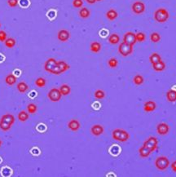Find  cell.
<instances>
[{"label":"cell","mask_w":176,"mask_h":177,"mask_svg":"<svg viewBox=\"0 0 176 177\" xmlns=\"http://www.w3.org/2000/svg\"><path fill=\"white\" fill-rule=\"evenodd\" d=\"M132 11L135 14H142L145 11V5L141 1H136L131 6Z\"/></svg>","instance_id":"obj_9"},{"label":"cell","mask_w":176,"mask_h":177,"mask_svg":"<svg viewBox=\"0 0 176 177\" xmlns=\"http://www.w3.org/2000/svg\"><path fill=\"white\" fill-rule=\"evenodd\" d=\"M118 52L122 56H128L131 55L133 52V46L128 44L125 42H122L118 46Z\"/></svg>","instance_id":"obj_5"},{"label":"cell","mask_w":176,"mask_h":177,"mask_svg":"<svg viewBox=\"0 0 176 177\" xmlns=\"http://www.w3.org/2000/svg\"><path fill=\"white\" fill-rule=\"evenodd\" d=\"M108 66L110 68H112V69H114L118 65V61L116 58L114 57H112V58H110L108 61Z\"/></svg>","instance_id":"obj_34"},{"label":"cell","mask_w":176,"mask_h":177,"mask_svg":"<svg viewBox=\"0 0 176 177\" xmlns=\"http://www.w3.org/2000/svg\"><path fill=\"white\" fill-rule=\"evenodd\" d=\"M135 36H136V40H137V42H140V43L143 42L146 39L145 33H143V32H139V33H137L135 34Z\"/></svg>","instance_id":"obj_36"},{"label":"cell","mask_w":176,"mask_h":177,"mask_svg":"<svg viewBox=\"0 0 176 177\" xmlns=\"http://www.w3.org/2000/svg\"><path fill=\"white\" fill-rule=\"evenodd\" d=\"M1 161H2V159H1V158H0V163H1Z\"/></svg>","instance_id":"obj_44"},{"label":"cell","mask_w":176,"mask_h":177,"mask_svg":"<svg viewBox=\"0 0 176 177\" xmlns=\"http://www.w3.org/2000/svg\"><path fill=\"white\" fill-rule=\"evenodd\" d=\"M90 15H91V11H90L89 9L86 8H82L80 9V17H82L83 19H86V18H88V17H90Z\"/></svg>","instance_id":"obj_27"},{"label":"cell","mask_w":176,"mask_h":177,"mask_svg":"<svg viewBox=\"0 0 176 177\" xmlns=\"http://www.w3.org/2000/svg\"><path fill=\"white\" fill-rule=\"evenodd\" d=\"M155 166L159 171H165L170 166V160L165 156H160L155 160Z\"/></svg>","instance_id":"obj_4"},{"label":"cell","mask_w":176,"mask_h":177,"mask_svg":"<svg viewBox=\"0 0 176 177\" xmlns=\"http://www.w3.org/2000/svg\"><path fill=\"white\" fill-rule=\"evenodd\" d=\"M17 90L19 91L20 93H25L26 91H28V89H29V86H28V84L25 82H20L18 84H17Z\"/></svg>","instance_id":"obj_22"},{"label":"cell","mask_w":176,"mask_h":177,"mask_svg":"<svg viewBox=\"0 0 176 177\" xmlns=\"http://www.w3.org/2000/svg\"><path fill=\"white\" fill-rule=\"evenodd\" d=\"M108 42H109V43L113 45L118 44L119 42H120V37L117 33H113L108 38Z\"/></svg>","instance_id":"obj_26"},{"label":"cell","mask_w":176,"mask_h":177,"mask_svg":"<svg viewBox=\"0 0 176 177\" xmlns=\"http://www.w3.org/2000/svg\"><path fill=\"white\" fill-rule=\"evenodd\" d=\"M18 120L20 121V122H25L27 121L29 118H30V115H29V113L27 111L25 110H21L18 113Z\"/></svg>","instance_id":"obj_23"},{"label":"cell","mask_w":176,"mask_h":177,"mask_svg":"<svg viewBox=\"0 0 176 177\" xmlns=\"http://www.w3.org/2000/svg\"><path fill=\"white\" fill-rule=\"evenodd\" d=\"M152 68L155 71L157 72H162L163 70H165V62L162 60V61H158L157 63H155L152 65Z\"/></svg>","instance_id":"obj_17"},{"label":"cell","mask_w":176,"mask_h":177,"mask_svg":"<svg viewBox=\"0 0 176 177\" xmlns=\"http://www.w3.org/2000/svg\"><path fill=\"white\" fill-rule=\"evenodd\" d=\"M88 3H90V4H94V3L96 2V0H86Z\"/></svg>","instance_id":"obj_41"},{"label":"cell","mask_w":176,"mask_h":177,"mask_svg":"<svg viewBox=\"0 0 176 177\" xmlns=\"http://www.w3.org/2000/svg\"><path fill=\"white\" fill-rule=\"evenodd\" d=\"M162 61V57H161V55L157 52L152 53V54L150 55V57H149V61H150V63H151L152 65L157 63V62H158V61Z\"/></svg>","instance_id":"obj_28"},{"label":"cell","mask_w":176,"mask_h":177,"mask_svg":"<svg viewBox=\"0 0 176 177\" xmlns=\"http://www.w3.org/2000/svg\"><path fill=\"white\" fill-rule=\"evenodd\" d=\"M68 127H69V130H71L72 131H77L80 129L81 124H80L79 121L77 119H72L68 122Z\"/></svg>","instance_id":"obj_14"},{"label":"cell","mask_w":176,"mask_h":177,"mask_svg":"<svg viewBox=\"0 0 176 177\" xmlns=\"http://www.w3.org/2000/svg\"><path fill=\"white\" fill-rule=\"evenodd\" d=\"M98 1V2H99V1H102V0H96V2Z\"/></svg>","instance_id":"obj_43"},{"label":"cell","mask_w":176,"mask_h":177,"mask_svg":"<svg viewBox=\"0 0 176 177\" xmlns=\"http://www.w3.org/2000/svg\"><path fill=\"white\" fill-rule=\"evenodd\" d=\"M118 17V11L114 10V9H109L108 11L106 12V17L108 18V20L109 21H114L115 19H117Z\"/></svg>","instance_id":"obj_19"},{"label":"cell","mask_w":176,"mask_h":177,"mask_svg":"<svg viewBox=\"0 0 176 177\" xmlns=\"http://www.w3.org/2000/svg\"><path fill=\"white\" fill-rule=\"evenodd\" d=\"M171 169H172V171H173L174 172H175V173H176V160L174 161L173 163H171Z\"/></svg>","instance_id":"obj_40"},{"label":"cell","mask_w":176,"mask_h":177,"mask_svg":"<svg viewBox=\"0 0 176 177\" xmlns=\"http://www.w3.org/2000/svg\"><path fill=\"white\" fill-rule=\"evenodd\" d=\"M17 77L16 75H14V74H8L5 77V83L8 86H13L15 83H17Z\"/></svg>","instance_id":"obj_16"},{"label":"cell","mask_w":176,"mask_h":177,"mask_svg":"<svg viewBox=\"0 0 176 177\" xmlns=\"http://www.w3.org/2000/svg\"><path fill=\"white\" fill-rule=\"evenodd\" d=\"M169 12L165 8H159L154 13V19L156 20V21L159 23H165L169 19Z\"/></svg>","instance_id":"obj_3"},{"label":"cell","mask_w":176,"mask_h":177,"mask_svg":"<svg viewBox=\"0 0 176 177\" xmlns=\"http://www.w3.org/2000/svg\"><path fill=\"white\" fill-rule=\"evenodd\" d=\"M144 82V78L142 75L137 74L135 75L134 78H133V83H135L136 86H140V85H142Z\"/></svg>","instance_id":"obj_30"},{"label":"cell","mask_w":176,"mask_h":177,"mask_svg":"<svg viewBox=\"0 0 176 177\" xmlns=\"http://www.w3.org/2000/svg\"><path fill=\"white\" fill-rule=\"evenodd\" d=\"M157 108V104L153 100H148L143 105V109L145 112H152Z\"/></svg>","instance_id":"obj_15"},{"label":"cell","mask_w":176,"mask_h":177,"mask_svg":"<svg viewBox=\"0 0 176 177\" xmlns=\"http://www.w3.org/2000/svg\"><path fill=\"white\" fill-rule=\"evenodd\" d=\"M8 39V35H7V33L5 31L0 30V42L2 43H4L6 39Z\"/></svg>","instance_id":"obj_39"},{"label":"cell","mask_w":176,"mask_h":177,"mask_svg":"<svg viewBox=\"0 0 176 177\" xmlns=\"http://www.w3.org/2000/svg\"><path fill=\"white\" fill-rule=\"evenodd\" d=\"M94 96L98 100H102V99H104L105 97V92L103 90L98 89V90L95 91V95Z\"/></svg>","instance_id":"obj_33"},{"label":"cell","mask_w":176,"mask_h":177,"mask_svg":"<svg viewBox=\"0 0 176 177\" xmlns=\"http://www.w3.org/2000/svg\"><path fill=\"white\" fill-rule=\"evenodd\" d=\"M70 38V33L66 30H61L58 32L57 39L61 42L68 41Z\"/></svg>","instance_id":"obj_13"},{"label":"cell","mask_w":176,"mask_h":177,"mask_svg":"<svg viewBox=\"0 0 176 177\" xmlns=\"http://www.w3.org/2000/svg\"><path fill=\"white\" fill-rule=\"evenodd\" d=\"M83 5V0H74L73 1V6L76 8H82Z\"/></svg>","instance_id":"obj_37"},{"label":"cell","mask_w":176,"mask_h":177,"mask_svg":"<svg viewBox=\"0 0 176 177\" xmlns=\"http://www.w3.org/2000/svg\"><path fill=\"white\" fill-rule=\"evenodd\" d=\"M170 131V127L167 123L165 122H160L157 126V132L158 135L161 136H165L167 135Z\"/></svg>","instance_id":"obj_10"},{"label":"cell","mask_w":176,"mask_h":177,"mask_svg":"<svg viewBox=\"0 0 176 177\" xmlns=\"http://www.w3.org/2000/svg\"><path fill=\"white\" fill-rule=\"evenodd\" d=\"M16 119L13 114H5L0 119V130L3 131H10L13 124L15 123Z\"/></svg>","instance_id":"obj_1"},{"label":"cell","mask_w":176,"mask_h":177,"mask_svg":"<svg viewBox=\"0 0 176 177\" xmlns=\"http://www.w3.org/2000/svg\"><path fill=\"white\" fill-rule=\"evenodd\" d=\"M123 42L127 43L128 44L134 46L136 43V42H137L135 33H134L133 32H127V33H125L123 37Z\"/></svg>","instance_id":"obj_11"},{"label":"cell","mask_w":176,"mask_h":177,"mask_svg":"<svg viewBox=\"0 0 176 177\" xmlns=\"http://www.w3.org/2000/svg\"><path fill=\"white\" fill-rule=\"evenodd\" d=\"M59 89H60L62 96H68L71 92V87L68 84H63V85H61Z\"/></svg>","instance_id":"obj_24"},{"label":"cell","mask_w":176,"mask_h":177,"mask_svg":"<svg viewBox=\"0 0 176 177\" xmlns=\"http://www.w3.org/2000/svg\"><path fill=\"white\" fill-rule=\"evenodd\" d=\"M56 65H57V61L55 58H49L47 59L44 63V69H45V71L52 74Z\"/></svg>","instance_id":"obj_8"},{"label":"cell","mask_w":176,"mask_h":177,"mask_svg":"<svg viewBox=\"0 0 176 177\" xmlns=\"http://www.w3.org/2000/svg\"><path fill=\"white\" fill-rule=\"evenodd\" d=\"M2 144H3V142H2V141L0 140V147L2 146Z\"/></svg>","instance_id":"obj_42"},{"label":"cell","mask_w":176,"mask_h":177,"mask_svg":"<svg viewBox=\"0 0 176 177\" xmlns=\"http://www.w3.org/2000/svg\"><path fill=\"white\" fill-rule=\"evenodd\" d=\"M152 153V152L150 150L148 149V148H146L145 146H141L140 149H139V154L141 158H148L150 156V154Z\"/></svg>","instance_id":"obj_18"},{"label":"cell","mask_w":176,"mask_h":177,"mask_svg":"<svg viewBox=\"0 0 176 177\" xmlns=\"http://www.w3.org/2000/svg\"><path fill=\"white\" fill-rule=\"evenodd\" d=\"M37 111H38V106L35 104L30 103L27 105V112L29 114H35Z\"/></svg>","instance_id":"obj_32"},{"label":"cell","mask_w":176,"mask_h":177,"mask_svg":"<svg viewBox=\"0 0 176 177\" xmlns=\"http://www.w3.org/2000/svg\"><path fill=\"white\" fill-rule=\"evenodd\" d=\"M150 39L152 43H158L161 40V35L157 32H153L150 35Z\"/></svg>","instance_id":"obj_35"},{"label":"cell","mask_w":176,"mask_h":177,"mask_svg":"<svg viewBox=\"0 0 176 177\" xmlns=\"http://www.w3.org/2000/svg\"><path fill=\"white\" fill-rule=\"evenodd\" d=\"M0 28H1V24H0Z\"/></svg>","instance_id":"obj_45"},{"label":"cell","mask_w":176,"mask_h":177,"mask_svg":"<svg viewBox=\"0 0 176 177\" xmlns=\"http://www.w3.org/2000/svg\"><path fill=\"white\" fill-rule=\"evenodd\" d=\"M104 131H105V128L103 126L99 124L93 125L91 128V133L95 136H101Z\"/></svg>","instance_id":"obj_12"},{"label":"cell","mask_w":176,"mask_h":177,"mask_svg":"<svg viewBox=\"0 0 176 177\" xmlns=\"http://www.w3.org/2000/svg\"><path fill=\"white\" fill-rule=\"evenodd\" d=\"M143 146L148 148L152 153L154 152L157 149L158 146V141L155 136H150L143 142Z\"/></svg>","instance_id":"obj_6"},{"label":"cell","mask_w":176,"mask_h":177,"mask_svg":"<svg viewBox=\"0 0 176 177\" xmlns=\"http://www.w3.org/2000/svg\"><path fill=\"white\" fill-rule=\"evenodd\" d=\"M166 99L170 102H175L176 101V91L171 89L166 92Z\"/></svg>","instance_id":"obj_20"},{"label":"cell","mask_w":176,"mask_h":177,"mask_svg":"<svg viewBox=\"0 0 176 177\" xmlns=\"http://www.w3.org/2000/svg\"><path fill=\"white\" fill-rule=\"evenodd\" d=\"M112 137L114 141H119V142H126L130 139V134L123 129L117 128L113 131Z\"/></svg>","instance_id":"obj_2"},{"label":"cell","mask_w":176,"mask_h":177,"mask_svg":"<svg viewBox=\"0 0 176 177\" xmlns=\"http://www.w3.org/2000/svg\"><path fill=\"white\" fill-rule=\"evenodd\" d=\"M46 83H47V81L46 79L44 78V77H38L35 81V85L39 88H42V87H43L46 86Z\"/></svg>","instance_id":"obj_31"},{"label":"cell","mask_w":176,"mask_h":177,"mask_svg":"<svg viewBox=\"0 0 176 177\" xmlns=\"http://www.w3.org/2000/svg\"><path fill=\"white\" fill-rule=\"evenodd\" d=\"M47 97L52 102H58V101L61 100V97H62V94H61L60 89L54 87V88H52L48 91Z\"/></svg>","instance_id":"obj_7"},{"label":"cell","mask_w":176,"mask_h":177,"mask_svg":"<svg viewBox=\"0 0 176 177\" xmlns=\"http://www.w3.org/2000/svg\"><path fill=\"white\" fill-rule=\"evenodd\" d=\"M57 65H58V66H59V68L61 69V72L62 73H64L65 71H67V70H68L69 68H70L69 64L67 63V62H65V61H57Z\"/></svg>","instance_id":"obj_25"},{"label":"cell","mask_w":176,"mask_h":177,"mask_svg":"<svg viewBox=\"0 0 176 177\" xmlns=\"http://www.w3.org/2000/svg\"><path fill=\"white\" fill-rule=\"evenodd\" d=\"M90 49L94 53L99 52L101 50V44L99 43V42H93L90 45Z\"/></svg>","instance_id":"obj_21"},{"label":"cell","mask_w":176,"mask_h":177,"mask_svg":"<svg viewBox=\"0 0 176 177\" xmlns=\"http://www.w3.org/2000/svg\"><path fill=\"white\" fill-rule=\"evenodd\" d=\"M8 4L11 8H16L19 4V0H8Z\"/></svg>","instance_id":"obj_38"},{"label":"cell","mask_w":176,"mask_h":177,"mask_svg":"<svg viewBox=\"0 0 176 177\" xmlns=\"http://www.w3.org/2000/svg\"><path fill=\"white\" fill-rule=\"evenodd\" d=\"M16 43H17V41L13 38H8L4 42V44L8 48H12L16 46Z\"/></svg>","instance_id":"obj_29"}]
</instances>
